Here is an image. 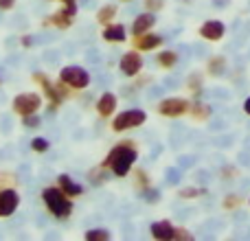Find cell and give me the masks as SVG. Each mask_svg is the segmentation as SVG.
I'll return each instance as SVG.
<instances>
[{
	"instance_id": "1",
	"label": "cell",
	"mask_w": 250,
	"mask_h": 241,
	"mask_svg": "<svg viewBox=\"0 0 250 241\" xmlns=\"http://www.w3.org/2000/svg\"><path fill=\"white\" fill-rule=\"evenodd\" d=\"M138 160V151L134 147V142L125 141V142H119L117 147H112V151L108 154V158L104 160L101 169H110L114 176L123 178L129 173V169L134 167V162Z\"/></svg>"
},
{
	"instance_id": "2",
	"label": "cell",
	"mask_w": 250,
	"mask_h": 241,
	"mask_svg": "<svg viewBox=\"0 0 250 241\" xmlns=\"http://www.w3.org/2000/svg\"><path fill=\"white\" fill-rule=\"evenodd\" d=\"M42 200H44V206L48 208V213L55 215L57 220H66L73 213V202H70V198L60 186H46L42 191Z\"/></svg>"
},
{
	"instance_id": "3",
	"label": "cell",
	"mask_w": 250,
	"mask_h": 241,
	"mask_svg": "<svg viewBox=\"0 0 250 241\" xmlns=\"http://www.w3.org/2000/svg\"><path fill=\"white\" fill-rule=\"evenodd\" d=\"M60 81H64L73 90H83L90 86V73L82 66H64L60 70Z\"/></svg>"
},
{
	"instance_id": "4",
	"label": "cell",
	"mask_w": 250,
	"mask_h": 241,
	"mask_svg": "<svg viewBox=\"0 0 250 241\" xmlns=\"http://www.w3.org/2000/svg\"><path fill=\"white\" fill-rule=\"evenodd\" d=\"M11 108H13V112L20 114V117L33 114L42 108V97H40L38 92H20V95L13 99Z\"/></svg>"
},
{
	"instance_id": "5",
	"label": "cell",
	"mask_w": 250,
	"mask_h": 241,
	"mask_svg": "<svg viewBox=\"0 0 250 241\" xmlns=\"http://www.w3.org/2000/svg\"><path fill=\"white\" fill-rule=\"evenodd\" d=\"M147 119V114L143 112V110L134 108V110H125L121 112L119 117H114L112 120V129L114 132H125V129H132V127H138V125H143Z\"/></svg>"
},
{
	"instance_id": "6",
	"label": "cell",
	"mask_w": 250,
	"mask_h": 241,
	"mask_svg": "<svg viewBox=\"0 0 250 241\" xmlns=\"http://www.w3.org/2000/svg\"><path fill=\"white\" fill-rule=\"evenodd\" d=\"M20 206V193L16 189H2L0 191V217H9Z\"/></svg>"
},
{
	"instance_id": "7",
	"label": "cell",
	"mask_w": 250,
	"mask_h": 241,
	"mask_svg": "<svg viewBox=\"0 0 250 241\" xmlns=\"http://www.w3.org/2000/svg\"><path fill=\"white\" fill-rule=\"evenodd\" d=\"M187 101L185 99H180V97H171V99H163L160 101V105H158V112L163 114V117H169V119H173V117H182V114L187 112Z\"/></svg>"
},
{
	"instance_id": "8",
	"label": "cell",
	"mask_w": 250,
	"mask_h": 241,
	"mask_svg": "<svg viewBox=\"0 0 250 241\" xmlns=\"http://www.w3.org/2000/svg\"><path fill=\"white\" fill-rule=\"evenodd\" d=\"M119 68H121V73L125 75V77H134V75H138L141 68H143L141 55H138L136 51L125 53V55L121 57V61H119Z\"/></svg>"
},
{
	"instance_id": "9",
	"label": "cell",
	"mask_w": 250,
	"mask_h": 241,
	"mask_svg": "<svg viewBox=\"0 0 250 241\" xmlns=\"http://www.w3.org/2000/svg\"><path fill=\"white\" fill-rule=\"evenodd\" d=\"M117 103H119L117 95H112V92H104V95L97 99V112H99V117H104V119L112 117L114 110H117Z\"/></svg>"
},
{
	"instance_id": "10",
	"label": "cell",
	"mask_w": 250,
	"mask_h": 241,
	"mask_svg": "<svg viewBox=\"0 0 250 241\" xmlns=\"http://www.w3.org/2000/svg\"><path fill=\"white\" fill-rule=\"evenodd\" d=\"M57 186H60V189L64 191L68 198H77V195L83 193V186L79 184V182H75L68 173H62V176L57 178Z\"/></svg>"
},
{
	"instance_id": "11",
	"label": "cell",
	"mask_w": 250,
	"mask_h": 241,
	"mask_svg": "<svg viewBox=\"0 0 250 241\" xmlns=\"http://www.w3.org/2000/svg\"><path fill=\"white\" fill-rule=\"evenodd\" d=\"M154 24H156V16H154V13H151V11L141 13V16H136V18H134V22H132V33L134 35L147 33V31H149Z\"/></svg>"
},
{
	"instance_id": "12",
	"label": "cell",
	"mask_w": 250,
	"mask_h": 241,
	"mask_svg": "<svg viewBox=\"0 0 250 241\" xmlns=\"http://www.w3.org/2000/svg\"><path fill=\"white\" fill-rule=\"evenodd\" d=\"M149 230H151V235H154V239H173L176 237V228H173L171 221H167V220L154 221Z\"/></svg>"
},
{
	"instance_id": "13",
	"label": "cell",
	"mask_w": 250,
	"mask_h": 241,
	"mask_svg": "<svg viewBox=\"0 0 250 241\" xmlns=\"http://www.w3.org/2000/svg\"><path fill=\"white\" fill-rule=\"evenodd\" d=\"M224 24H222L220 20H208L202 24V29H200V35L207 40H220L222 35H224Z\"/></svg>"
},
{
	"instance_id": "14",
	"label": "cell",
	"mask_w": 250,
	"mask_h": 241,
	"mask_svg": "<svg viewBox=\"0 0 250 241\" xmlns=\"http://www.w3.org/2000/svg\"><path fill=\"white\" fill-rule=\"evenodd\" d=\"M163 44V38L160 35H154V33H141L136 35V48L138 51H154L156 46H160Z\"/></svg>"
},
{
	"instance_id": "15",
	"label": "cell",
	"mask_w": 250,
	"mask_h": 241,
	"mask_svg": "<svg viewBox=\"0 0 250 241\" xmlns=\"http://www.w3.org/2000/svg\"><path fill=\"white\" fill-rule=\"evenodd\" d=\"M57 26V29H68L70 24H73V16H68V13L64 11V9H60V11H55L53 16H48L46 20H44V26Z\"/></svg>"
},
{
	"instance_id": "16",
	"label": "cell",
	"mask_w": 250,
	"mask_h": 241,
	"mask_svg": "<svg viewBox=\"0 0 250 241\" xmlns=\"http://www.w3.org/2000/svg\"><path fill=\"white\" fill-rule=\"evenodd\" d=\"M104 40L105 42H125V26L123 24H105Z\"/></svg>"
},
{
	"instance_id": "17",
	"label": "cell",
	"mask_w": 250,
	"mask_h": 241,
	"mask_svg": "<svg viewBox=\"0 0 250 241\" xmlns=\"http://www.w3.org/2000/svg\"><path fill=\"white\" fill-rule=\"evenodd\" d=\"M117 16V7L114 4H104V7L97 11V20L101 22V24H110V20Z\"/></svg>"
},
{
	"instance_id": "18",
	"label": "cell",
	"mask_w": 250,
	"mask_h": 241,
	"mask_svg": "<svg viewBox=\"0 0 250 241\" xmlns=\"http://www.w3.org/2000/svg\"><path fill=\"white\" fill-rule=\"evenodd\" d=\"M176 61H178V55L173 51L158 53V64L163 66V68H171V66H176Z\"/></svg>"
},
{
	"instance_id": "19",
	"label": "cell",
	"mask_w": 250,
	"mask_h": 241,
	"mask_svg": "<svg viewBox=\"0 0 250 241\" xmlns=\"http://www.w3.org/2000/svg\"><path fill=\"white\" fill-rule=\"evenodd\" d=\"M86 239L88 241H105V239H110V230L92 228V230H88V233H86Z\"/></svg>"
},
{
	"instance_id": "20",
	"label": "cell",
	"mask_w": 250,
	"mask_h": 241,
	"mask_svg": "<svg viewBox=\"0 0 250 241\" xmlns=\"http://www.w3.org/2000/svg\"><path fill=\"white\" fill-rule=\"evenodd\" d=\"M48 147H51V142H48L46 138H42V136H38V138H33V141H31V149L38 151V154L48 151Z\"/></svg>"
},
{
	"instance_id": "21",
	"label": "cell",
	"mask_w": 250,
	"mask_h": 241,
	"mask_svg": "<svg viewBox=\"0 0 250 241\" xmlns=\"http://www.w3.org/2000/svg\"><path fill=\"white\" fill-rule=\"evenodd\" d=\"M40 123H42V119L38 117V112H33V114H26V117H22V125H24V127H40Z\"/></svg>"
},
{
	"instance_id": "22",
	"label": "cell",
	"mask_w": 250,
	"mask_h": 241,
	"mask_svg": "<svg viewBox=\"0 0 250 241\" xmlns=\"http://www.w3.org/2000/svg\"><path fill=\"white\" fill-rule=\"evenodd\" d=\"M165 7V0H145V9L147 11H160V9Z\"/></svg>"
},
{
	"instance_id": "23",
	"label": "cell",
	"mask_w": 250,
	"mask_h": 241,
	"mask_svg": "<svg viewBox=\"0 0 250 241\" xmlns=\"http://www.w3.org/2000/svg\"><path fill=\"white\" fill-rule=\"evenodd\" d=\"M16 2L18 0H0V11H9V9H13Z\"/></svg>"
},
{
	"instance_id": "24",
	"label": "cell",
	"mask_w": 250,
	"mask_h": 241,
	"mask_svg": "<svg viewBox=\"0 0 250 241\" xmlns=\"http://www.w3.org/2000/svg\"><path fill=\"white\" fill-rule=\"evenodd\" d=\"M198 193H202V191H198V189H185V191H180L182 198H193V195H198Z\"/></svg>"
},
{
	"instance_id": "25",
	"label": "cell",
	"mask_w": 250,
	"mask_h": 241,
	"mask_svg": "<svg viewBox=\"0 0 250 241\" xmlns=\"http://www.w3.org/2000/svg\"><path fill=\"white\" fill-rule=\"evenodd\" d=\"M33 42H35L33 35H24V38H22V46H24V48H31V46H33Z\"/></svg>"
},
{
	"instance_id": "26",
	"label": "cell",
	"mask_w": 250,
	"mask_h": 241,
	"mask_svg": "<svg viewBox=\"0 0 250 241\" xmlns=\"http://www.w3.org/2000/svg\"><path fill=\"white\" fill-rule=\"evenodd\" d=\"M244 110H246V112L250 114V99H246V105H244Z\"/></svg>"
},
{
	"instance_id": "27",
	"label": "cell",
	"mask_w": 250,
	"mask_h": 241,
	"mask_svg": "<svg viewBox=\"0 0 250 241\" xmlns=\"http://www.w3.org/2000/svg\"><path fill=\"white\" fill-rule=\"evenodd\" d=\"M62 2H64V4H73L75 0H62Z\"/></svg>"
},
{
	"instance_id": "28",
	"label": "cell",
	"mask_w": 250,
	"mask_h": 241,
	"mask_svg": "<svg viewBox=\"0 0 250 241\" xmlns=\"http://www.w3.org/2000/svg\"><path fill=\"white\" fill-rule=\"evenodd\" d=\"M125 2H129V0H125Z\"/></svg>"
},
{
	"instance_id": "29",
	"label": "cell",
	"mask_w": 250,
	"mask_h": 241,
	"mask_svg": "<svg viewBox=\"0 0 250 241\" xmlns=\"http://www.w3.org/2000/svg\"><path fill=\"white\" fill-rule=\"evenodd\" d=\"M0 83H2V81H0Z\"/></svg>"
}]
</instances>
